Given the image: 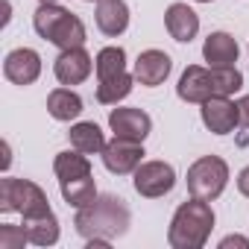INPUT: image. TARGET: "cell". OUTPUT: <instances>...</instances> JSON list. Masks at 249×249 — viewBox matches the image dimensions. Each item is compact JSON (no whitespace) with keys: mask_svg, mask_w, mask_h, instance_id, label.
I'll list each match as a JSON object with an SVG mask.
<instances>
[{"mask_svg":"<svg viewBox=\"0 0 249 249\" xmlns=\"http://www.w3.org/2000/svg\"><path fill=\"white\" fill-rule=\"evenodd\" d=\"M229 246H243V249H249V237L229 234V237H223V240H220V249H229Z\"/></svg>","mask_w":249,"mask_h":249,"instance_id":"4316f807","label":"cell"},{"mask_svg":"<svg viewBox=\"0 0 249 249\" xmlns=\"http://www.w3.org/2000/svg\"><path fill=\"white\" fill-rule=\"evenodd\" d=\"M211 82L214 97H231L234 91L243 88V73L237 68H211Z\"/></svg>","mask_w":249,"mask_h":249,"instance_id":"cb8c5ba5","label":"cell"},{"mask_svg":"<svg viewBox=\"0 0 249 249\" xmlns=\"http://www.w3.org/2000/svg\"><path fill=\"white\" fill-rule=\"evenodd\" d=\"M38 3H56V0H38Z\"/></svg>","mask_w":249,"mask_h":249,"instance_id":"f1b7e54d","label":"cell"},{"mask_svg":"<svg viewBox=\"0 0 249 249\" xmlns=\"http://www.w3.org/2000/svg\"><path fill=\"white\" fill-rule=\"evenodd\" d=\"M59 191H62V199L71 205V208H85V205H91L100 194H97V185H94V179L91 176H79V179H65V182H59Z\"/></svg>","mask_w":249,"mask_h":249,"instance_id":"ffe728a7","label":"cell"},{"mask_svg":"<svg viewBox=\"0 0 249 249\" xmlns=\"http://www.w3.org/2000/svg\"><path fill=\"white\" fill-rule=\"evenodd\" d=\"M94 71H97V79H108V76H117L126 71V50L123 47H103L94 59Z\"/></svg>","mask_w":249,"mask_h":249,"instance_id":"603a6c76","label":"cell"},{"mask_svg":"<svg viewBox=\"0 0 249 249\" xmlns=\"http://www.w3.org/2000/svg\"><path fill=\"white\" fill-rule=\"evenodd\" d=\"M0 211H18L24 217H36V214H47L50 202L36 182L6 176L0 179Z\"/></svg>","mask_w":249,"mask_h":249,"instance_id":"5b68a950","label":"cell"},{"mask_svg":"<svg viewBox=\"0 0 249 249\" xmlns=\"http://www.w3.org/2000/svg\"><path fill=\"white\" fill-rule=\"evenodd\" d=\"M3 76L12 85H33L41 76V56L33 47H18L12 53H6L3 59Z\"/></svg>","mask_w":249,"mask_h":249,"instance_id":"30bf717a","label":"cell"},{"mask_svg":"<svg viewBox=\"0 0 249 249\" xmlns=\"http://www.w3.org/2000/svg\"><path fill=\"white\" fill-rule=\"evenodd\" d=\"M176 94H179V100H185V103H199V106H202L208 97H214L211 68H199V65L185 68V73L179 76Z\"/></svg>","mask_w":249,"mask_h":249,"instance_id":"7c38bea8","label":"cell"},{"mask_svg":"<svg viewBox=\"0 0 249 249\" xmlns=\"http://www.w3.org/2000/svg\"><path fill=\"white\" fill-rule=\"evenodd\" d=\"M164 27H167V33H170V38L188 44V41H194L196 33H199V15H196L188 3H170L167 12H164Z\"/></svg>","mask_w":249,"mask_h":249,"instance_id":"9a60e30c","label":"cell"},{"mask_svg":"<svg viewBox=\"0 0 249 249\" xmlns=\"http://www.w3.org/2000/svg\"><path fill=\"white\" fill-rule=\"evenodd\" d=\"M132 85H135V73H126V71L108 79H97V100L103 106H117L120 100H126L132 94Z\"/></svg>","mask_w":249,"mask_h":249,"instance_id":"44dd1931","label":"cell"},{"mask_svg":"<svg viewBox=\"0 0 249 249\" xmlns=\"http://www.w3.org/2000/svg\"><path fill=\"white\" fill-rule=\"evenodd\" d=\"M108 129L114 132V138H129V141H141L153 132V117L144 108H111L108 111Z\"/></svg>","mask_w":249,"mask_h":249,"instance_id":"ba28073f","label":"cell"},{"mask_svg":"<svg viewBox=\"0 0 249 249\" xmlns=\"http://www.w3.org/2000/svg\"><path fill=\"white\" fill-rule=\"evenodd\" d=\"M53 173L59 182L65 179H79V176H91V161L85 153L79 150H65L53 159Z\"/></svg>","mask_w":249,"mask_h":249,"instance_id":"7402d4cb","label":"cell"},{"mask_svg":"<svg viewBox=\"0 0 249 249\" xmlns=\"http://www.w3.org/2000/svg\"><path fill=\"white\" fill-rule=\"evenodd\" d=\"M214 229V208L205 199L191 196L188 202H182L170 220L167 229V243L173 249H202L211 237Z\"/></svg>","mask_w":249,"mask_h":249,"instance_id":"7a4b0ae2","label":"cell"},{"mask_svg":"<svg viewBox=\"0 0 249 249\" xmlns=\"http://www.w3.org/2000/svg\"><path fill=\"white\" fill-rule=\"evenodd\" d=\"M94 71V59L88 56L85 47H71L62 50L53 62V73L59 79V85H82Z\"/></svg>","mask_w":249,"mask_h":249,"instance_id":"9c48e42d","label":"cell"},{"mask_svg":"<svg viewBox=\"0 0 249 249\" xmlns=\"http://www.w3.org/2000/svg\"><path fill=\"white\" fill-rule=\"evenodd\" d=\"M129 223H132V214H129L126 202L114 194L97 196L91 205L79 208L76 220H73L76 231L85 240H106V243H111L114 237H123L129 231Z\"/></svg>","mask_w":249,"mask_h":249,"instance_id":"6da1fadb","label":"cell"},{"mask_svg":"<svg viewBox=\"0 0 249 249\" xmlns=\"http://www.w3.org/2000/svg\"><path fill=\"white\" fill-rule=\"evenodd\" d=\"M100 156H103V164H106L108 173L126 176V173H135L138 164L144 161V144L129 141V138H114V141L106 144V150Z\"/></svg>","mask_w":249,"mask_h":249,"instance_id":"52a82bcc","label":"cell"},{"mask_svg":"<svg viewBox=\"0 0 249 249\" xmlns=\"http://www.w3.org/2000/svg\"><path fill=\"white\" fill-rule=\"evenodd\" d=\"M33 27L44 41H50L59 50L85 44V24L71 9H65L59 3H38V9L33 15Z\"/></svg>","mask_w":249,"mask_h":249,"instance_id":"3957f363","label":"cell"},{"mask_svg":"<svg viewBox=\"0 0 249 249\" xmlns=\"http://www.w3.org/2000/svg\"><path fill=\"white\" fill-rule=\"evenodd\" d=\"M188 194L205 202H214L229 185V164L220 156H202L188 167Z\"/></svg>","mask_w":249,"mask_h":249,"instance_id":"277c9868","label":"cell"},{"mask_svg":"<svg viewBox=\"0 0 249 249\" xmlns=\"http://www.w3.org/2000/svg\"><path fill=\"white\" fill-rule=\"evenodd\" d=\"M199 111H202L205 129L214 135H229V132H234V126H240L237 103H231L229 97H208Z\"/></svg>","mask_w":249,"mask_h":249,"instance_id":"8fae6325","label":"cell"},{"mask_svg":"<svg viewBox=\"0 0 249 249\" xmlns=\"http://www.w3.org/2000/svg\"><path fill=\"white\" fill-rule=\"evenodd\" d=\"M237 56L240 47L229 33H211L202 44V59L208 62V68H234Z\"/></svg>","mask_w":249,"mask_h":249,"instance_id":"2e32d148","label":"cell"},{"mask_svg":"<svg viewBox=\"0 0 249 249\" xmlns=\"http://www.w3.org/2000/svg\"><path fill=\"white\" fill-rule=\"evenodd\" d=\"M173 71V62L164 50H144L138 59H135V82L147 85V88H156L161 85Z\"/></svg>","mask_w":249,"mask_h":249,"instance_id":"4fadbf2b","label":"cell"},{"mask_svg":"<svg viewBox=\"0 0 249 249\" xmlns=\"http://www.w3.org/2000/svg\"><path fill=\"white\" fill-rule=\"evenodd\" d=\"M30 237L24 226H9V223L0 226V249H24Z\"/></svg>","mask_w":249,"mask_h":249,"instance_id":"d4e9b609","label":"cell"},{"mask_svg":"<svg viewBox=\"0 0 249 249\" xmlns=\"http://www.w3.org/2000/svg\"><path fill=\"white\" fill-rule=\"evenodd\" d=\"M94 21H97V30L108 38H117L126 33L129 27V6L126 0H100L97 3V12H94Z\"/></svg>","mask_w":249,"mask_h":249,"instance_id":"5bb4252c","label":"cell"},{"mask_svg":"<svg viewBox=\"0 0 249 249\" xmlns=\"http://www.w3.org/2000/svg\"><path fill=\"white\" fill-rule=\"evenodd\" d=\"M85 3H100V0H85Z\"/></svg>","mask_w":249,"mask_h":249,"instance_id":"4dcf8cb0","label":"cell"},{"mask_svg":"<svg viewBox=\"0 0 249 249\" xmlns=\"http://www.w3.org/2000/svg\"><path fill=\"white\" fill-rule=\"evenodd\" d=\"M237 191L249 199V167H243V170L237 173Z\"/></svg>","mask_w":249,"mask_h":249,"instance_id":"83f0119b","label":"cell"},{"mask_svg":"<svg viewBox=\"0 0 249 249\" xmlns=\"http://www.w3.org/2000/svg\"><path fill=\"white\" fill-rule=\"evenodd\" d=\"M196 3H211V0H196Z\"/></svg>","mask_w":249,"mask_h":249,"instance_id":"f546056e","label":"cell"},{"mask_svg":"<svg viewBox=\"0 0 249 249\" xmlns=\"http://www.w3.org/2000/svg\"><path fill=\"white\" fill-rule=\"evenodd\" d=\"M47 111L53 120H62V123H71L73 117L82 114V97L71 88H53L47 94Z\"/></svg>","mask_w":249,"mask_h":249,"instance_id":"ac0fdd59","label":"cell"},{"mask_svg":"<svg viewBox=\"0 0 249 249\" xmlns=\"http://www.w3.org/2000/svg\"><path fill=\"white\" fill-rule=\"evenodd\" d=\"M237 120H240L243 129H249V94L237 100Z\"/></svg>","mask_w":249,"mask_h":249,"instance_id":"484cf974","label":"cell"},{"mask_svg":"<svg viewBox=\"0 0 249 249\" xmlns=\"http://www.w3.org/2000/svg\"><path fill=\"white\" fill-rule=\"evenodd\" d=\"M24 229L33 246H53L59 240V220L53 211L47 214H36V217H24Z\"/></svg>","mask_w":249,"mask_h":249,"instance_id":"d6986e66","label":"cell"},{"mask_svg":"<svg viewBox=\"0 0 249 249\" xmlns=\"http://www.w3.org/2000/svg\"><path fill=\"white\" fill-rule=\"evenodd\" d=\"M68 138H71V147H73V150H79V153H85V156H97V153H103V150H106L103 129L97 126L94 120L73 123L71 132H68Z\"/></svg>","mask_w":249,"mask_h":249,"instance_id":"e0dca14e","label":"cell"},{"mask_svg":"<svg viewBox=\"0 0 249 249\" xmlns=\"http://www.w3.org/2000/svg\"><path fill=\"white\" fill-rule=\"evenodd\" d=\"M132 185L141 196L147 199H159L167 196L176 185V170L167 161H141L138 170L132 173Z\"/></svg>","mask_w":249,"mask_h":249,"instance_id":"8992f818","label":"cell"}]
</instances>
